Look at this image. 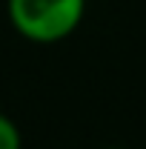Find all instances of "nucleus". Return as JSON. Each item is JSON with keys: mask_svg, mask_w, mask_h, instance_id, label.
<instances>
[{"mask_svg": "<svg viewBox=\"0 0 146 149\" xmlns=\"http://www.w3.org/2000/svg\"><path fill=\"white\" fill-rule=\"evenodd\" d=\"M103 149H123V146H103Z\"/></svg>", "mask_w": 146, "mask_h": 149, "instance_id": "nucleus-3", "label": "nucleus"}, {"mask_svg": "<svg viewBox=\"0 0 146 149\" xmlns=\"http://www.w3.org/2000/svg\"><path fill=\"white\" fill-rule=\"evenodd\" d=\"M0 149H23V135L6 112H0Z\"/></svg>", "mask_w": 146, "mask_h": 149, "instance_id": "nucleus-2", "label": "nucleus"}, {"mask_svg": "<svg viewBox=\"0 0 146 149\" xmlns=\"http://www.w3.org/2000/svg\"><path fill=\"white\" fill-rule=\"evenodd\" d=\"M12 29L29 43H60L86 15V0H6Z\"/></svg>", "mask_w": 146, "mask_h": 149, "instance_id": "nucleus-1", "label": "nucleus"}]
</instances>
